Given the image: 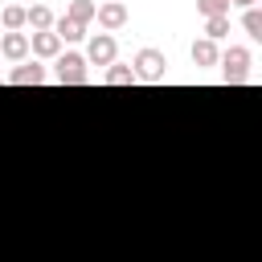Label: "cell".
<instances>
[{
    "instance_id": "cell-18",
    "label": "cell",
    "mask_w": 262,
    "mask_h": 262,
    "mask_svg": "<svg viewBox=\"0 0 262 262\" xmlns=\"http://www.w3.org/2000/svg\"><path fill=\"white\" fill-rule=\"evenodd\" d=\"M229 4H237L242 12H246V8H258V0H229Z\"/></svg>"
},
{
    "instance_id": "cell-8",
    "label": "cell",
    "mask_w": 262,
    "mask_h": 262,
    "mask_svg": "<svg viewBox=\"0 0 262 262\" xmlns=\"http://www.w3.org/2000/svg\"><path fill=\"white\" fill-rule=\"evenodd\" d=\"M188 53H192V66H196V70H209V66H221V49H217V41H209V37H196Z\"/></svg>"
},
{
    "instance_id": "cell-14",
    "label": "cell",
    "mask_w": 262,
    "mask_h": 262,
    "mask_svg": "<svg viewBox=\"0 0 262 262\" xmlns=\"http://www.w3.org/2000/svg\"><path fill=\"white\" fill-rule=\"evenodd\" d=\"M66 16H74V20H82V25H90V20H98V4H94V0H70V8H66Z\"/></svg>"
},
{
    "instance_id": "cell-7",
    "label": "cell",
    "mask_w": 262,
    "mask_h": 262,
    "mask_svg": "<svg viewBox=\"0 0 262 262\" xmlns=\"http://www.w3.org/2000/svg\"><path fill=\"white\" fill-rule=\"evenodd\" d=\"M33 37V57H45V61H57L61 57V37L53 33V29H45V33H29Z\"/></svg>"
},
{
    "instance_id": "cell-6",
    "label": "cell",
    "mask_w": 262,
    "mask_h": 262,
    "mask_svg": "<svg viewBox=\"0 0 262 262\" xmlns=\"http://www.w3.org/2000/svg\"><path fill=\"white\" fill-rule=\"evenodd\" d=\"M0 53H4V61H29V53H33V37L29 33H4L0 37Z\"/></svg>"
},
{
    "instance_id": "cell-12",
    "label": "cell",
    "mask_w": 262,
    "mask_h": 262,
    "mask_svg": "<svg viewBox=\"0 0 262 262\" xmlns=\"http://www.w3.org/2000/svg\"><path fill=\"white\" fill-rule=\"evenodd\" d=\"M53 25H57V16H53L49 4H33V8H29V29H33V33H45V29H53Z\"/></svg>"
},
{
    "instance_id": "cell-15",
    "label": "cell",
    "mask_w": 262,
    "mask_h": 262,
    "mask_svg": "<svg viewBox=\"0 0 262 262\" xmlns=\"http://www.w3.org/2000/svg\"><path fill=\"white\" fill-rule=\"evenodd\" d=\"M242 29H246L250 41L262 45V8H246V12H242Z\"/></svg>"
},
{
    "instance_id": "cell-2",
    "label": "cell",
    "mask_w": 262,
    "mask_h": 262,
    "mask_svg": "<svg viewBox=\"0 0 262 262\" xmlns=\"http://www.w3.org/2000/svg\"><path fill=\"white\" fill-rule=\"evenodd\" d=\"M250 66H254L250 49H246V45H229V49L221 53V78H225V86H242V82L250 78Z\"/></svg>"
},
{
    "instance_id": "cell-4",
    "label": "cell",
    "mask_w": 262,
    "mask_h": 262,
    "mask_svg": "<svg viewBox=\"0 0 262 262\" xmlns=\"http://www.w3.org/2000/svg\"><path fill=\"white\" fill-rule=\"evenodd\" d=\"M86 61H90V66H115V61H119V41H115V33H94V37L86 41Z\"/></svg>"
},
{
    "instance_id": "cell-16",
    "label": "cell",
    "mask_w": 262,
    "mask_h": 262,
    "mask_svg": "<svg viewBox=\"0 0 262 262\" xmlns=\"http://www.w3.org/2000/svg\"><path fill=\"white\" fill-rule=\"evenodd\" d=\"M205 37L209 41H225L229 37V16H209L205 20Z\"/></svg>"
},
{
    "instance_id": "cell-13",
    "label": "cell",
    "mask_w": 262,
    "mask_h": 262,
    "mask_svg": "<svg viewBox=\"0 0 262 262\" xmlns=\"http://www.w3.org/2000/svg\"><path fill=\"white\" fill-rule=\"evenodd\" d=\"M106 86H135L139 78H135V66H123V61H115V66H106V78H102Z\"/></svg>"
},
{
    "instance_id": "cell-3",
    "label": "cell",
    "mask_w": 262,
    "mask_h": 262,
    "mask_svg": "<svg viewBox=\"0 0 262 262\" xmlns=\"http://www.w3.org/2000/svg\"><path fill=\"white\" fill-rule=\"evenodd\" d=\"M57 82H61V86H86V82H90V74H86V53L66 49V53L57 57Z\"/></svg>"
},
{
    "instance_id": "cell-17",
    "label": "cell",
    "mask_w": 262,
    "mask_h": 262,
    "mask_svg": "<svg viewBox=\"0 0 262 262\" xmlns=\"http://www.w3.org/2000/svg\"><path fill=\"white\" fill-rule=\"evenodd\" d=\"M196 12L209 20V16H229V0H196Z\"/></svg>"
},
{
    "instance_id": "cell-10",
    "label": "cell",
    "mask_w": 262,
    "mask_h": 262,
    "mask_svg": "<svg viewBox=\"0 0 262 262\" xmlns=\"http://www.w3.org/2000/svg\"><path fill=\"white\" fill-rule=\"evenodd\" d=\"M0 25H4V33H25L29 8H25V4H4V8H0Z\"/></svg>"
},
{
    "instance_id": "cell-5",
    "label": "cell",
    "mask_w": 262,
    "mask_h": 262,
    "mask_svg": "<svg viewBox=\"0 0 262 262\" xmlns=\"http://www.w3.org/2000/svg\"><path fill=\"white\" fill-rule=\"evenodd\" d=\"M127 20H131V12H127L123 0H102V4H98V29H102V33H119Z\"/></svg>"
},
{
    "instance_id": "cell-9",
    "label": "cell",
    "mask_w": 262,
    "mask_h": 262,
    "mask_svg": "<svg viewBox=\"0 0 262 262\" xmlns=\"http://www.w3.org/2000/svg\"><path fill=\"white\" fill-rule=\"evenodd\" d=\"M8 82H12V86H41V82H45V66H37V61H20V66L8 74Z\"/></svg>"
},
{
    "instance_id": "cell-19",
    "label": "cell",
    "mask_w": 262,
    "mask_h": 262,
    "mask_svg": "<svg viewBox=\"0 0 262 262\" xmlns=\"http://www.w3.org/2000/svg\"><path fill=\"white\" fill-rule=\"evenodd\" d=\"M0 61H4V53H0Z\"/></svg>"
},
{
    "instance_id": "cell-1",
    "label": "cell",
    "mask_w": 262,
    "mask_h": 262,
    "mask_svg": "<svg viewBox=\"0 0 262 262\" xmlns=\"http://www.w3.org/2000/svg\"><path fill=\"white\" fill-rule=\"evenodd\" d=\"M131 66H135V78H139V82L160 86V82L168 78V57H164L160 49H151V45H143V49L131 57Z\"/></svg>"
},
{
    "instance_id": "cell-11",
    "label": "cell",
    "mask_w": 262,
    "mask_h": 262,
    "mask_svg": "<svg viewBox=\"0 0 262 262\" xmlns=\"http://www.w3.org/2000/svg\"><path fill=\"white\" fill-rule=\"evenodd\" d=\"M53 33H57L61 41H70V45H74V41H82V37H86V25L61 12V16H57V25H53Z\"/></svg>"
}]
</instances>
